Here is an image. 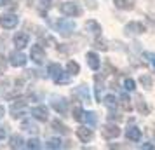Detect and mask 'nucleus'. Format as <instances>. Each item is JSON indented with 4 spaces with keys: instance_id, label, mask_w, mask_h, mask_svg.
<instances>
[{
    "instance_id": "1",
    "label": "nucleus",
    "mask_w": 155,
    "mask_h": 150,
    "mask_svg": "<svg viewBox=\"0 0 155 150\" xmlns=\"http://www.w3.org/2000/svg\"><path fill=\"white\" fill-rule=\"evenodd\" d=\"M47 73L52 77V80H54L56 84H68V82H70V73L64 75L63 68L58 63H51L49 68H47Z\"/></svg>"
},
{
    "instance_id": "2",
    "label": "nucleus",
    "mask_w": 155,
    "mask_h": 150,
    "mask_svg": "<svg viewBox=\"0 0 155 150\" xmlns=\"http://www.w3.org/2000/svg\"><path fill=\"white\" fill-rule=\"evenodd\" d=\"M59 11L63 12L64 16H70V18H78L82 16V7L78 2H64L59 5Z\"/></svg>"
},
{
    "instance_id": "3",
    "label": "nucleus",
    "mask_w": 155,
    "mask_h": 150,
    "mask_svg": "<svg viewBox=\"0 0 155 150\" xmlns=\"http://www.w3.org/2000/svg\"><path fill=\"white\" fill-rule=\"evenodd\" d=\"M56 28L63 37H70L71 33H73V30H75V23L71 21V19L63 18V19H59V21L56 23Z\"/></svg>"
},
{
    "instance_id": "4",
    "label": "nucleus",
    "mask_w": 155,
    "mask_h": 150,
    "mask_svg": "<svg viewBox=\"0 0 155 150\" xmlns=\"http://www.w3.org/2000/svg\"><path fill=\"white\" fill-rule=\"evenodd\" d=\"M18 23H19V18L14 14H4L0 16V25H2V28L4 30H12L18 26Z\"/></svg>"
},
{
    "instance_id": "5",
    "label": "nucleus",
    "mask_w": 155,
    "mask_h": 150,
    "mask_svg": "<svg viewBox=\"0 0 155 150\" xmlns=\"http://www.w3.org/2000/svg\"><path fill=\"white\" fill-rule=\"evenodd\" d=\"M30 58L35 61L37 65H42L44 59H45V51L40 44H35V45H31V51H30Z\"/></svg>"
},
{
    "instance_id": "6",
    "label": "nucleus",
    "mask_w": 155,
    "mask_h": 150,
    "mask_svg": "<svg viewBox=\"0 0 155 150\" xmlns=\"http://www.w3.org/2000/svg\"><path fill=\"white\" fill-rule=\"evenodd\" d=\"M120 135V129L119 126H115V124H105L103 128H101V136L105 138V140H113V138H117Z\"/></svg>"
},
{
    "instance_id": "7",
    "label": "nucleus",
    "mask_w": 155,
    "mask_h": 150,
    "mask_svg": "<svg viewBox=\"0 0 155 150\" xmlns=\"http://www.w3.org/2000/svg\"><path fill=\"white\" fill-rule=\"evenodd\" d=\"M51 105H52V108L56 110L58 114H61V115H64L66 110H68V101L64 100V98H61V96H52Z\"/></svg>"
},
{
    "instance_id": "8",
    "label": "nucleus",
    "mask_w": 155,
    "mask_h": 150,
    "mask_svg": "<svg viewBox=\"0 0 155 150\" xmlns=\"http://www.w3.org/2000/svg\"><path fill=\"white\" fill-rule=\"evenodd\" d=\"M124 30H126L127 35H141V33L147 32L145 25H143V23H138V21H133V23H129V25H126Z\"/></svg>"
},
{
    "instance_id": "9",
    "label": "nucleus",
    "mask_w": 155,
    "mask_h": 150,
    "mask_svg": "<svg viewBox=\"0 0 155 150\" xmlns=\"http://www.w3.org/2000/svg\"><path fill=\"white\" fill-rule=\"evenodd\" d=\"M9 63L12 65V66H25L26 65V56L23 54L21 51H14V52H11V56H9Z\"/></svg>"
},
{
    "instance_id": "10",
    "label": "nucleus",
    "mask_w": 155,
    "mask_h": 150,
    "mask_svg": "<svg viewBox=\"0 0 155 150\" xmlns=\"http://www.w3.org/2000/svg\"><path fill=\"white\" fill-rule=\"evenodd\" d=\"M31 115L35 117V119H38V121H42V122H45L47 119H49V110L44 107V105H38V107H33L31 110Z\"/></svg>"
},
{
    "instance_id": "11",
    "label": "nucleus",
    "mask_w": 155,
    "mask_h": 150,
    "mask_svg": "<svg viewBox=\"0 0 155 150\" xmlns=\"http://www.w3.org/2000/svg\"><path fill=\"white\" fill-rule=\"evenodd\" d=\"M11 114H12V117H14V119H18V117H23V115L26 114V101H25V100H19L18 103H14V105L11 107Z\"/></svg>"
},
{
    "instance_id": "12",
    "label": "nucleus",
    "mask_w": 155,
    "mask_h": 150,
    "mask_svg": "<svg viewBox=\"0 0 155 150\" xmlns=\"http://www.w3.org/2000/svg\"><path fill=\"white\" fill-rule=\"evenodd\" d=\"M28 42H30V35L28 33H25V32H19V33H16L14 35L16 49H23V47H26Z\"/></svg>"
},
{
    "instance_id": "13",
    "label": "nucleus",
    "mask_w": 155,
    "mask_h": 150,
    "mask_svg": "<svg viewBox=\"0 0 155 150\" xmlns=\"http://www.w3.org/2000/svg\"><path fill=\"white\" fill-rule=\"evenodd\" d=\"M92 136H94V135H92V129H87V128H84V126L77 129V138L80 140V142L89 143L92 140Z\"/></svg>"
},
{
    "instance_id": "14",
    "label": "nucleus",
    "mask_w": 155,
    "mask_h": 150,
    "mask_svg": "<svg viewBox=\"0 0 155 150\" xmlns=\"http://www.w3.org/2000/svg\"><path fill=\"white\" fill-rule=\"evenodd\" d=\"M85 59H87V65H89L91 70H98L99 66H101L99 56L96 54V52H87V54H85Z\"/></svg>"
},
{
    "instance_id": "15",
    "label": "nucleus",
    "mask_w": 155,
    "mask_h": 150,
    "mask_svg": "<svg viewBox=\"0 0 155 150\" xmlns=\"http://www.w3.org/2000/svg\"><path fill=\"white\" fill-rule=\"evenodd\" d=\"M126 136L127 140H131V142H140L141 140V129L136 128V126H129L126 129Z\"/></svg>"
},
{
    "instance_id": "16",
    "label": "nucleus",
    "mask_w": 155,
    "mask_h": 150,
    "mask_svg": "<svg viewBox=\"0 0 155 150\" xmlns=\"http://www.w3.org/2000/svg\"><path fill=\"white\" fill-rule=\"evenodd\" d=\"M85 30L87 32H91L92 35H101V25H99L98 21H94V19H89V21L85 23Z\"/></svg>"
},
{
    "instance_id": "17",
    "label": "nucleus",
    "mask_w": 155,
    "mask_h": 150,
    "mask_svg": "<svg viewBox=\"0 0 155 150\" xmlns=\"http://www.w3.org/2000/svg\"><path fill=\"white\" fill-rule=\"evenodd\" d=\"M115 7L122 9V11H133L134 9V0H113Z\"/></svg>"
},
{
    "instance_id": "18",
    "label": "nucleus",
    "mask_w": 155,
    "mask_h": 150,
    "mask_svg": "<svg viewBox=\"0 0 155 150\" xmlns=\"http://www.w3.org/2000/svg\"><path fill=\"white\" fill-rule=\"evenodd\" d=\"M9 147H11V148H23V147H25V140H23V136L21 135L11 136V140H9Z\"/></svg>"
},
{
    "instance_id": "19",
    "label": "nucleus",
    "mask_w": 155,
    "mask_h": 150,
    "mask_svg": "<svg viewBox=\"0 0 155 150\" xmlns=\"http://www.w3.org/2000/svg\"><path fill=\"white\" fill-rule=\"evenodd\" d=\"M136 108H138V112H140V114H143V115L150 114V108H148L147 101L143 100L141 96H136Z\"/></svg>"
},
{
    "instance_id": "20",
    "label": "nucleus",
    "mask_w": 155,
    "mask_h": 150,
    "mask_svg": "<svg viewBox=\"0 0 155 150\" xmlns=\"http://www.w3.org/2000/svg\"><path fill=\"white\" fill-rule=\"evenodd\" d=\"M82 121L87 122L91 128H94V126L98 124V114H96V112H84V117H82Z\"/></svg>"
},
{
    "instance_id": "21",
    "label": "nucleus",
    "mask_w": 155,
    "mask_h": 150,
    "mask_svg": "<svg viewBox=\"0 0 155 150\" xmlns=\"http://www.w3.org/2000/svg\"><path fill=\"white\" fill-rule=\"evenodd\" d=\"M75 94H77V96H80V98H82V101H89V98H91V96H89V89H87V86H85V84H80V86L75 89Z\"/></svg>"
},
{
    "instance_id": "22",
    "label": "nucleus",
    "mask_w": 155,
    "mask_h": 150,
    "mask_svg": "<svg viewBox=\"0 0 155 150\" xmlns=\"http://www.w3.org/2000/svg\"><path fill=\"white\" fill-rule=\"evenodd\" d=\"M103 103H105V105L110 108L112 112H113V110H117V105H119V103H117V98H115L113 94H108V96L105 98V101H103Z\"/></svg>"
},
{
    "instance_id": "23",
    "label": "nucleus",
    "mask_w": 155,
    "mask_h": 150,
    "mask_svg": "<svg viewBox=\"0 0 155 150\" xmlns=\"http://www.w3.org/2000/svg\"><path fill=\"white\" fill-rule=\"evenodd\" d=\"M66 70H68V73H70L71 77H75V75H78V72H80V66H78L77 61H68Z\"/></svg>"
},
{
    "instance_id": "24",
    "label": "nucleus",
    "mask_w": 155,
    "mask_h": 150,
    "mask_svg": "<svg viewBox=\"0 0 155 150\" xmlns=\"http://www.w3.org/2000/svg\"><path fill=\"white\" fill-rule=\"evenodd\" d=\"M120 107H122V110H126V112H131L133 110V105H131V100H129L127 94H122L120 96Z\"/></svg>"
},
{
    "instance_id": "25",
    "label": "nucleus",
    "mask_w": 155,
    "mask_h": 150,
    "mask_svg": "<svg viewBox=\"0 0 155 150\" xmlns=\"http://www.w3.org/2000/svg\"><path fill=\"white\" fill-rule=\"evenodd\" d=\"M21 129H25V131H28V133H37V131H38V128H37V124H35V122H31V121H23Z\"/></svg>"
},
{
    "instance_id": "26",
    "label": "nucleus",
    "mask_w": 155,
    "mask_h": 150,
    "mask_svg": "<svg viewBox=\"0 0 155 150\" xmlns=\"http://www.w3.org/2000/svg\"><path fill=\"white\" fill-rule=\"evenodd\" d=\"M52 128L56 129L58 133H61V135H68V133H70V129L66 128L63 122H59V121H52Z\"/></svg>"
},
{
    "instance_id": "27",
    "label": "nucleus",
    "mask_w": 155,
    "mask_h": 150,
    "mask_svg": "<svg viewBox=\"0 0 155 150\" xmlns=\"http://www.w3.org/2000/svg\"><path fill=\"white\" fill-rule=\"evenodd\" d=\"M140 82L143 84V86L147 87V89H150L152 87V84H153V79H152V75H148V73H143L140 77Z\"/></svg>"
},
{
    "instance_id": "28",
    "label": "nucleus",
    "mask_w": 155,
    "mask_h": 150,
    "mask_svg": "<svg viewBox=\"0 0 155 150\" xmlns=\"http://www.w3.org/2000/svg\"><path fill=\"white\" fill-rule=\"evenodd\" d=\"M35 2H37V7L40 9V12L45 14V11L51 7V2H52V0H35Z\"/></svg>"
},
{
    "instance_id": "29",
    "label": "nucleus",
    "mask_w": 155,
    "mask_h": 150,
    "mask_svg": "<svg viewBox=\"0 0 155 150\" xmlns=\"http://www.w3.org/2000/svg\"><path fill=\"white\" fill-rule=\"evenodd\" d=\"M101 91H103V80L99 79V75H96V100L101 103Z\"/></svg>"
},
{
    "instance_id": "30",
    "label": "nucleus",
    "mask_w": 155,
    "mask_h": 150,
    "mask_svg": "<svg viewBox=\"0 0 155 150\" xmlns=\"http://www.w3.org/2000/svg\"><path fill=\"white\" fill-rule=\"evenodd\" d=\"M94 47H96V49H101V51H106V49H108L106 42L103 40V38H99V35H96V38H94Z\"/></svg>"
},
{
    "instance_id": "31",
    "label": "nucleus",
    "mask_w": 155,
    "mask_h": 150,
    "mask_svg": "<svg viewBox=\"0 0 155 150\" xmlns=\"http://www.w3.org/2000/svg\"><path fill=\"white\" fill-rule=\"evenodd\" d=\"M45 147H47V148H52V150H56V148H61L63 145H61V142H59L58 138H52V140H49V142L45 143Z\"/></svg>"
},
{
    "instance_id": "32",
    "label": "nucleus",
    "mask_w": 155,
    "mask_h": 150,
    "mask_svg": "<svg viewBox=\"0 0 155 150\" xmlns=\"http://www.w3.org/2000/svg\"><path fill=\"white\" fill-rule=\"evenodd\" d=\"M26 148H30V150H38V148H40V142H38L37 138H33V140H28V142H26Z\"/></svg>"
},
{
    "instance_id": "33",
    "label": "nucleus",
    "mask_w": 155,
    "mask_h": 150,
    "mask_svg": "<svg viewBox=\"0 0 155 150\" xmlns=\"http://www.w3.org/2000/svg\"><path fill=\"white\" fill-rule=\"evenodd\" d=\"M82 117H84V110L80 107H75L73 108V119L77 122H82Z\"/></svg>"
},
{
    "instance_id": "34",
    "label": "nucleus",
    "mask_w": 155,
    "mask_h": 150,
    "mask_svg": "<svg viewBox=\"0 0 155 150\" xmlns=\"http://www.w3.org/2000/svg\"><path fill=\"white\" fill-rule=\"evenodd\" d=\"M124 89L126 91H134L136 89V82L133 79H124Z\"/></svg>"
},
{
    "instance_id": "35",
    "label": "nucleus",
    "mask_w": 155,
    "mask_h": 150,
    "mask_svg": "<svg viewBox=\"0 0 155 150\" xmlns=\"http://www.w3.org/2000/svg\"><path fill=\"white\" fill-rule=\"evenodd\" d=\"M143 58L145 59H148V63L152 65V66H155V52H143Z\"/></svg>"
},
{
    "instance_id": "36",
    "label": "nucleus",
    "mask_w": 155,
    "mask_h": 150,
    "mask_svg": "<svg viewBox=\"0 0 155 150\" xmlns=\"http://www.w3.org/2000/svg\"><path fill=\"white\" fill-rule=\"evenodd\" d=\"M141 148H145V150H155V147L152 145V143H143V145H141Z\"/></svg>"
},
{
    "instance_id": "37",
    "label": "nucleus",
    "mask_w": 155,
    "mask_h": 150,
    "mask_svg": "<svg viewBox=\"0 0 155 150\" xmlns=\"http://www.w3.org/2000/svg\"><path fill=\"white\" fill-rule=\"evenodd\" d=\"M5 68H7V65H5V61H4V59H0V75H2L4 72H5Z\"/></svg>"
},
{
    "instance_id": "38",
    "label": "nucleus",
    "mask_w": 155,
    "mask_h": 150,
    "mask_svg": "<svg viewBox=\"0 0 155 150\" xmlns=\"http://www.w3.org/2000/svg\"><path fill=\"white\" fill-rule=\"evenodd\" d=\"M85 2H89V4H87L89 9H92V11H94V9H98V5H96V2H94V0H85Z\"/></svg>"
},
{
    "instance_id": "39",
    "label": "nucleus",
    "mask_w": 155,
    "mask_h": 150,
    "mask_svg": "<svg viewBox=\"0 0 155 150\" xmlns=\"http://www.w3.org/2000/svg\"><path fill=\"white\" fill-rule=\"evenodd\" d=\"M7 136V129H4V128H0V140H4Z\"/></svg>"
},
{
    "instance_id": "40",
    "label": "nucleus",
    "mask_w": 155,
    "mask_h": 150,
    "mask_svg": "<svg viewBox=\"0 0 155 150\" xmlns=\"http://www.w3.org/2000/svg\"><path fill=\"white\" fill-rule=\"evenodd\" d=\"M4 112H5V110H4V107H0V119H2V115H4Z\"/></svg>"
}]
</instances>
